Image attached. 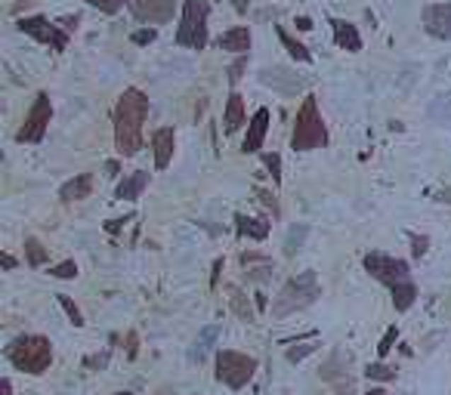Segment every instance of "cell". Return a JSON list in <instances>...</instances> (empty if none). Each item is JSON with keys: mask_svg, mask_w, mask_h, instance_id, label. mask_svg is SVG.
I'll list each match as a JSON object with an SVG mask.
<instances>
[{"mask_svg": "<svg viewBox=\"0 0 451 395\" xmlns=\"http://www.w3.org/2000/svg\"><path fill=\"white\" fill-rule=\"evenodd\" d=\"M368 395H389V392H387V389H371Z\"/></svg>", "mask_w": 451, "mask_h": 395, "instance_id": "681fc988", "label": "cell"}, {"mask_svg": "<svg viewBox=\"0 0 451 395\" xmlns=\"http://www.w3.org/2000/svg\"><path fill=\"white\" fill-rule=\"evenodd\" d=\"M105 170H108V176H118V161H108Z\"/></svg>", "mask_w": 451, "mask_h": 395, "instance_id": "c3c4849f", "label": "cell"}, {"mask_svg": "<svg viewBox=\"0 0 451 395\" xmlns=\"http://www.w3.org/2000/svg\"><path fill=\"white\" fill-rule=\"evenodd\" d=\"M146 186H149V173L146 170H136V173H130V176H124L121 182H118V189H115V198L118 201H136L146 191Z\"/></svg>", "mask_w": 451, "mask_h": 395, "instance_id": "e0dca14e", "label": "cell"}, {"mask_svg": "<svg viewBox=\"0 0 451 395\" xmlns=\"http://www.w3.org/2000/svg\"><path fill=\"white\" fill-rule=\"evenodd\" d=\"M219 49H229V53L244 56L251 49V28L248 25H238V28H229L226 35H219Z\"/></svg>", "mask_w": 451, "mask_h": 395, "instance_id": "ac0fdd59", "label": "cell"}, {"mask_svg": "<svg viewBox=\"0 0 451 395\" xmlns=\"http://www.w3.org/2000/svg\"><path fill=\"white\" fill-rule=\"evenodd\" d=\"M155 37H158L155 28H139V31H133V35H130V40H133L136 47H146V44H152Z\"/></svg>", "mask_w": 451, "mask_h": 395, "instance_id": "e575fe53", "label": "cell"}, {"mask_svg": "<svg viewBox=\"0 0 451 395\" xmlns=\"http://www.w3.org/2000/svg\"><path fill=\"white\" fill-rule=\"evenodd\" d=\"M25 259H28L31 269H40V266H44L47 259H50V250L40 244L34 235H28V238H25Z\"/></svg>", "mask_w": 451, "mask_h": 395, "instance_id": "cb8c5ba5", "label": "cell"}, {"mask_svg": "<svg viewBox=\"0 0 451 395\" xmlns=\"http://www.w3.org/2000/svg\"><path fill=\"white\" fill-rule=\"evenodd\" d=\"M219 272H223V259H217V263H214V275H210V284H214V288L219 281Z\"/></svg>", "mask_w": 451, "mask_h": 395, "instance_id": "ee69618b", "label": "cell"}, {"mask_svg": "<svg viewBox=\"0 0 451 395\" xmlns=\"http://www.w3.org/2000/svg\"><path fill=\"white\" fill-rule=\"evenodd\" d=\"M365 377H368V380L389 383V380H396V367H393V365H384V361H377V365H368V367H365Z\"/></svg>", "mask_w": 451, "mask_h": 395, "instance_id": "4316f807", "label": "cell"}, {"mask_svg": "<svg viewBox=\"0 0 451 395\" xmlns=\"http://www.w3.org/2000/svg\"><path fill=\"white\" fill-rule=\"evenodd\" d=\"M130 220H133V216H121V220H108V223H105V232H108V235H118V232H121Z\"/></svg>", "mask_w": 451, "mask_h": 395, "instance_id": "74e56055", "label": "cell"}, {"mask_svg": "<svg viewBox=\"0 0 451 395\" xmlns=\"http://www.w3.org/2000/svg\"><path fill=\"white\" fill-rule=\"evenodd\" d=\"M136 343H139V337L130 331V334H127V355H130V358H136Z\"/></svg>", "mask_w": 451, "mask_h": 395, "instance_id": "60d3db41", "label": "cell"}, {"mask_svg": "<svg viewBox=\"0 0 451 395\" xmlns=\"http://www.w3.org/2000/svg\"><path fill=\"white\" fill-rule=\"evenodd\" d=\"M439 201H442V204H451V186L439 191Z\"/></svg>", "mask_w": 451, "mask_h": 395, "instance_id": "7dc6e473", "label": "cell"}, {"mask_svg": "<svg viewBox=\"0 0 451 395\" xmlns=\"http://www.w3.org/2000/svg\"><path fill=\"white\" fill-rule=\"evenodd\" d=\"M350 355H343V352H334L325 365H321V380H328L340 395H350L353 392V374H350Z\"/></svg>", "mask_w": 451, "mask_h": 395, "instance_id": "30bf717a", "label": "cell"}, {"mask_svg": "<svg viewBox=\"0 0 451 395\" xmlns=\"http://www.w3.org/2000/svg\"><path fill=\"white\" fill-rule=\"evenodd\" d=\"M229 302H232V312H235L238 318H241V322H253V306H251L248 293L238 290L235 284L229 288Z\"/></svg>", "mask_w": 451, "mask_h": 395, "instance_id": "603a6c76", "label": "cell"}, {"mask_svg": "<svg viewBox=\"0 0 451 395\" xmlns=\"http://www.w3.org/2000/svg\"><path fill=\"white\" fill-rule=\"evenodd\" d=\"M331 25H334V44L340 49H346V53H359L362 49L359 28H355L353 22H343V19H331Z\"/></svg>", "mask_w": 451, "mask_h": 395, "instance_id": "2e32d148", "label": "cell"}, {"mask_svg": "<svg viewBox=\"0 0 451 395\" xmlns=\"http://www.w3.org/2000/svg\"><path fill=\"white\" fill-rule=\"evenodd\" d=\"M50 121H53V102H50L47 93H38L34 96V105L28 108V114H25V124L16 133V139L19 142H40L47 136V127Z\"/></svg>", "mask_w": 451, "mask_h": 395, "instance_id": "ba28073f", "label": "cell"}, {"mask_svg": "<svg viewBox=\"0 0 451 395\" xmlns=\"http://www.w3.org/2000/svg\"><path fill=\"white\" fill-rule=\"evenodd\" d=\"M0 395H13V383L10 380H0Z\"/></svg>", "mask_w": 451, "mask_h": 395, "instance_id": "bcb514c9", "label": "cell"}, {"mask_svg": "<svg viewBox=\"0 0 451 395\" xmlns=\"http://www.w3.org/2000/svg\"><path fill=\"white\" fill-rule=\"evenodd\" d=\"M84 4L96 6V10H102V13H118L124 4H133V0H84Z\"/></svg>", "mask_w": 451, "mask_h": 395, "instance_id": "1f68e13d", "label": "cell"}, {"mask_svg": "<svg viewBox=\"0 0 451 395\" xmlns=\"http://www.w3.org/2000/svg\"><path fill=\"white\" fill-rule=\"evenodd\" d=\"M6 358L13 361V367H19L25 374L40 377L53 365V343L40 334H22L6 346Z\"/></svg>", "mask_w": 451, "mask_h": 395, "instance_id": "3957f363", "label": "cell"}, {"mask_svg": "<svg viewBox=\"0 0 451 395\" xmlns=\"http://www.w3.org/2000/svg\"><path fill=\"white\" fill-rule=\"evenodd\" d=\"M115 395H130V392H115Z\"/></svg>", "mask_w": 451, "mask_h": 395, "instance_id": "f907efd6", "label": "cell"}, {"mask_svg": "<svg viewBox=\"0 0 451 395\" xmlns=\"http://www.w3.org/2000/svg\"><path fill=\"white\" fill-rule=\"evenodd\" d=\"M78 22H81V16H62V19H59V25H62L65 31H74V28H78Z\"/></svg>", "mask_w": 451, "mask_h": 395, "instance_id": "ab89813d", "label": "cell"}, {"mask_svg": "<svg viewBox=\"0 0 451 395\" xmlns=\"http://www.w3.org/2000/svg\"><path fill=\"white\" fill-rule=\"evenodd\" d=\"M207 19H210V0H183L176 47H189V49L207 47Z\"/></svg>", "mask_w": 451, "mask_h": 395, "instance_id": "8992f818", "label": "cell"}, {"mask_svg": "<svg viewBox=\"0 0 451 395\" xmlns=\"http://www.w3.org/2000/svg\"><path fill=\"white\" fill-rule=\"evenodd\" d=\"M84 365H87V367H105L108 365V352H102V355H90Z\"/></svg>", "mask_w": 451, "mask_h": 395, "instance_id": "f35d334b", "label": "cell"}, {"mask_svg": "<svg viewBox=\"0 0 451 395\" xmlns=\"http://www.w3.org/2000/svg\"><path fill=\"white\" fill-rule=\"evenodd\" d=\"M59 306L65 309V315L72 318V324H74V327H81V324H84V315H81V309L72 302V297H65V293H59Z\"/></svg>", "mask_w": 451, "mask_h": 395, "instance_id": "f546056e", "label": "cell"}, {"mask_svg": "<svg viewBox=\"0 0 451 395\" xmlns=\"http://www.w3.org/2000/svg\"><path fill=\"white\" fill-rule=\"evenodd\" d=\"M408 241H411V254L414 257H423V254H427V250H430V238H427V235H418V232H411V235H408Z\"/></svg>", "mask_w": 451, "mask_h": 395, "instance_id": "4dcf8cb0", "label": "cell"}, {"mask_svg": "<svg viewBox=\"0 0 451 395\" xmlns=\"http://www.w3.org/2000/svg\"><path fill=\"white\" fill-rule=\"evenodd\" d=\"M294 25H297V31H312V19H306V16H300Z\"/></svg>", "mask_w": 451, "mask_h": 395, "instance_id": "7bdbcfd3", "label": "cell"}, {"mask_svg": "<svg viewBox=\"0 0 451 395\" xmlns=\"http://www.w3.org/2000/svg\"><path fill=\"white\" fill-rule=\"evenodd\" d=\"M50 275H53V278H62V281L78 278V263H74V259H65V263H59V266L50 269Z\"/></svg>", "mask_w": 451, "mask_h": 395, "instance_id": "f1b7e54d", "label": "cell"}, {"mask_svg": "<svg viewBox=\"0 0 451 395\" xmlns=\"http://www.w3.org/2000/svg\"><path fill=\"white\" fill-rule=\"evenodd\" d=\"M399 340V327H389V331L384 334V340H380V346H377V355L380 358H387V352L393 349V343Z\"/></svg>", "mask_w": 451, "mask_h": 395, "instance_id": "836d02e7", "label": "cell"}, {"mask_svg": "<svg viewBox=\"0 0 451 395\" xmlns=\"http://www.w3.org/2000/svg\"><path fill=\"white\" fill-rule=\"evenodd\" d=\"M269 121H272L269 108H257V112H253L251 124H248V136H244V142H241V151L253 155V151H260V148H263V139H266Z\"/></svg>", "mask_w": 451, "mask_h": 395, "instance_id": "5bb4252c", "label": "cell"}, {"mask_svg": "<svg viewBox=\"0 0 451 395\" xmlns=\"http://www.w3.org/2000/svg\"><path fill=\"white\" fill-rule=\"evenodd\" d=\"M149 117V96L139 87H127L115 102V148L121 158H133L142 148V124Z\"/></svg>", "mask_w": 451, "mask_h": 395, "instance_id": "6da1fadb", "label": "cell"}, {"mask_svg": "<svg viewBox=\"0 0 451 395\" xmlns=\"http://www.w3.org/2000/svg\"><path fill=\"white\" fill-rule=\"evenodd\" d=\"M319 297H321L319 275L312 272V269H306V272L294 275V278L287 281L282 290H278V297L272 300V315H275V318H287V315L300 312V309H306V306H312Z\"/></svg>", "mask_w": 451, "mask_h": 395, "instance_id": "277c9868", "label": "cell"}, {"mask_svg": "<svg viewBox=\"0 0 451 395\" xmlns=\"http://www.w3.org/2000/svg\"><path fill=\"white\" fill-rule=\"evenodd\" d=\"M275 35H278V40H282V47L287 49V53H291V59H297V62H312L309 47H303L300 40H294V37L282 28V25H275Z\"/></svg>", "mask_w": 451, "mask_h": 395, "instance_id": "7402d4cb", "label": "cell"}, {"mask_svg": "<svg viewBox=\"0 0 451 395\" xmlns=\"http://www.w3.org/2000/svg\"><path fill=\"white\" fill-rule=\"evenodd\" d=\"M241 124H244V99H241V93H232V96H229V102H226L223 130L226 133H235Z\"/></svg>", "mask_w": 451, "mask_h": 395, "instance_id": "44dd1931", "label": "cell"}, {"mask_svg": "<svg viewBox=\"0 0 451 395\" xmlns=\"http://www.w3.org/2000/svg\"><path fill=\"white\" fill-rule=\"evenodd\" d=\"M362 266H365V272H368L371 278H377L380 284H387V288H389L396 312H408V309L414 306V300H418V284H414L411 269H408L405 259L380 254V250H371V254H365Z\"/></svg>", "mask_w": 451, "mask_h": 395, "instance_id": "7a4b0ae2", "label": "cell"}, {"mask_svg": "<svg viewBox=\"0 0 451 395\" xmlns=\"http://www.w3.org/2000/svg\"><path fill=\"white\" fill-rule=\"evenodd\" d=\"M16 25H19L22 35L40 40V44H47L50 49H56V53H65V47H68V31L62 28V25L50 22V19H44V16H28V19H19Z\"/></svg>", "mask_w": 451, "mask_h": 395, "instance_id": "9c48e42d", "label": "cell"}, {"mask_svg": "<svg viewBox=\"0 0 451 395\" xmlns=\"http://www.w3.org/2000/svg\"><path fill=\"white\" fill-rule=\"evenodd\" d=\"M0 263H4V269H16V257L4 254V257H0Z\"/></svg>", "mask_w": 451, "mask_h": 395, "instance_id": "f6af8a7d", "label": "cell"}, {"mask_svg": "<svg viewBox=\"0 0 451 395\" xmlns=\"http://www.w3.org/2000/svg\"><path fill=\"white\" fill-rule=\"evenodd\" d=\"M90 191H93V176L90 173H78L74 179H68L65 186L59 189V198H62L65 204H72V201L90 198Z\"/></svg>", "mask_w": 451, "mask_h": 395, "instance_id": "d6986e66", "label": "cell"}, {"mask_svg": "<svg viewBox=\"0 0 451 395\" xmlns=\"http://www.w3.org/2000/svg\"><path fill=\"white\" fill-rule=\"evenodd\" d=\"M229 4H232V6H235V13H241V16L251 10V0H229Z\"/></svg>", "mask_w": 451, "mask_h": 395, "instance_id": "b9f144b4", "label": "cell"}, {"mask_svg": "<svg viewBox=\"0 0 451 395\" xmlns=\"http://www.w3.org/2000/svg\"><path fill=\"white\" fill-rule=\"evenodd\" d=\"M423 28H427V35L439 40H451V0L423 6Z\"/></svg>", "mask_w": 451, "mask_h": 395, "instance_id": "7c38bea8", "label": "cell"}, {"mask_svg": "<svg viewBox=\"0 0 451 395\" xmlns=\"http://www.w3.org/2000/svg\"><path fill=\"white\" fill-rule=\"evenodd\" d=\"M244 69H248V59H238V62L232 65V69H229V83H238V81H241V74H244Z\"/></svg>", "mask_w": 451, "mask_h": 395, "instance_id": "d590c367", "label": "cell"}, {"mask_svg": "<svg viewBox=\"0 0 451 395\" xmlns=\"http://www.w3.org/2000/svg\"><path fill=\"white\" fill-rule=\"evenodd\" d=\"M263 164H266L272 182H275V186H282V158H278L275 151H266V155H263Z\"/></svg>", "mask_w": 451, "mask_h": 395, "instance_id": "83f0119b", "label": "cell"}, {"mask_svg": "<svg viewBox=\"0 0 451 395\" xmlns=\"http://www.w3.org/2000/svg\"><path fill=\"white\" fill-rule=\"evenodd\" d=\"M253 374H257V358L244 355L235 349H219L217 352V380L226 383L229 389H244Z\"/></svg>", "mask_w": 451, "mask_h": 395, "instance_id": "52a82bcc", "label": "cell"}, {"mask_svg": "<svg viewBox=\"0 0 451 395\" xmlns=\"http://www.w3.org/2000/svg\"><path fill=\"white\" fill-rule=\"evenodd\" d=\"M176 4L180 0H133L130 10L139 22H149V25H167L176 13Z\"/></svg>", "mask_w": 451, "mask_h": 395, "instance_id": "8fae6325", "label": "cell"}, {"mask_svg": "<svg viewBox=\"0 0 451 395\" xmlns=\"http://www.w3.org/2000/svg\"><path fill=\"white\" fill-rule=\"evenodd\" d=\"M173 148H176V133L173 127H158L152 133V151H155V167L164 170V167L173 161Z\"/></svg>", "mask_w": 451, "mask_h": 395, "instance_id": "9a60e30c", "label": "cell"}, {"mask_svg": "<svg viewBox=\"0 0 451 395\" xmlns=\"http://www.w3.org/2000/svg\"><path fill=\"white\" fill-rule=\"evenodd\" d=\"M269 229H272V225H269L266 220H253V216H244V213L235 216V232L241 235V238L266 241V238H269Z\"/></svg>", "mask_w": 451, "mask_h": 395, "instance_id": "ffe728a7", "label": "cell"}, {"mask_svg": "<svg viewBox=\"0 0 451 395\" xmlns=\"http://www.w3.org/2000/svg\"><path fill=\"white\" fill-rule=\"evenodd\" d=\"M328 142H331V136L325 127V117L319 112L316 96H306L300 112H297V121H294L291 148L294 151H312V148H325Z\"/></svg>", "mask_w": 451, "mask_h": 395, "instance_id": "5b68a950", "label": "cell"}, {"mask_svg": "<svg viewBox=\"0 0 451 395\" xmlns=\"http://www.w3.org/2000/svg\"><path fill=\"white\" fill-rule=\"evenodd\" d=\"M260 81L266 83V87L278 90V93H285V96H294V93H300V90L306 87V81H303V78H297L294 71L282 69V65H275V69H263Z\"/></svg>", "mask_w": 451, "mask_h": 395, "instance_id": "4fadbf2b", "label": "cell"}, {"mask_svg": "<svg viewBox=\"0 0 451 395\" xmlns=\"http://www.w3.org/2000/svg\"><path fill=\"white\" fill-rule=\"evenodd\" d=\"M306 235H309V225H303V223H300V225H294V229L287 232V241H285V254H287V257H294L297 250L303 247Z\"/></svg>", "mask_w": 451, "mask_h": 395, "instance_id": "484cf974", "label": "cell"}, {"mask_svg": "<svg viewBox=\"0 0 451 395\" xmlns=\"http://www.w3.org/2000/svg\"><path fill=\"white\" fill-rule=\"evenodd\" d=\"M257 198H260V204H263V207H269V210H272V216H278V201L272 198V191H263V189H260V191H257Z\"/></svg>", "mask_w": 451, "mask_h": 395, "instance_id": "8d00e7d4", "label": "cell"}, {"mask_svg": "<svg viewBox=\"0 0 451 395\" xmlns=\"http://www.w3.org/2000/svg\"><path fill=\"white\" fill-rule=\"evenodd\" d=\"M217 334H219V327H204L201 331V337L195 340V346H192V361H201L204 355H207V349H210V343L217 340Z\"/></svg>", "mask_w": 451, "mask_h": 395, "instance_id": "d4e9b609", "label": "cell"}, {"mask_svg": "<svg viewBox=\"0 0 451 395\" xmlns=\"http://www.w3.org/2000/svg\"><path fill=\"white\" fill-rule=\"evenodd\" d=\"M316 349H319V343H303V346H291V349H287V361H303L306 355H312Z\"/></svg>", "mask_w": 451, "mask_h": 395, "instance_id": "d6a6232c", "label": "cell"}]
</instances>
